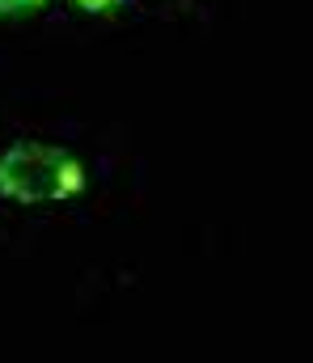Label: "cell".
Listing matches in <instances>:
<instances>
[{
  "mask_svg": "<svg viewBox=\"0 0 313 363\" xmlns=\"http://www.w3.org/2000/svg\"><path fill=\"white\" fill-rule=\"evenodd\" d=\"M89 186L85 161L47 140H13L0 148V199L21 203V207H43V203H72Z\"/></svg>",
  "mask_w": 313,
  "mask_h": 363,
  "instance_id": "obj_1",
  "label": "cell"
},
{
  "mask_svg": "<svg viewBox=\"0 0 313 363\" xmlns=\"http://www.w3.org/2000/svg\"><path fill=\"white\" fill-rule=\"evenodd\" d=\"M47 0H0V17H17V13H30V9H43Z\"/></svg>",
  "mask_w": 313,
  "mask_h": 363,
  "instance_id": "obj_2",
  "label": "cell"
}]
</instances>
